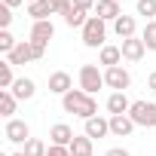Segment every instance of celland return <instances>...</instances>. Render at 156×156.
Listing matches in <instances>:
<instances>
[{
	"instance_id": "8fae6325",
	"label": "cell",
	"mask_w": 156,
	"mask_h": 156,
	"mask_svg": "<svg viewBox=\"0 0 156 156\" xmlns=\"http://www.w3.org/2000/svg\"><path fill=\"white\" fill-rule=\"evenodd\" d=\"M70 89H73V80H70L67 70H55V73H49V92H52V95H61V98H64Z\"/></svg>"
},
{
	"instance_id": "30bf717a",
	"label": "cell",
	"mask_w": 156,
	"mask_h": 156,
	"mask_svg": "<svg viewBox=\"0 0 156 156\" xmlns=\"http://www.w3.org/2000/svg\"><path fill=\"white\" fill-rule=\"evenodd\" d=\"M104 107H107V113H110V116H122V113H129V110H132V101H129V95H126V92H110V95H107V101H104Z\"/></svg>"
},
{
	"instance_id": "44dd1931",
	"label": "cell",
	"mask_w": 156,
	"mask_h": 156,
	"mask_svg": "<svg viewBox=\"0 0 156 156\" xmlns=\"http://www.w3.org/2000/svg\"><path fill=\"white\" fill-rule=\"evenodd\" d=\"M92 138L89 135H76L73 144H70V156H92Z\"/></svg>"
},
{
	"instance_id": "4316f807",
	"label": "cell",
	"mask_w": 156,
	"mask_h": 156,
	"mask_svg": "<svg viewBox=\"0 0 156 156\" xmlns=\"http://www.w3.org/2000/svg\"><path fill=\"white\" fill-rule=\"evenodd\" d=\"M16 46H19V40H16L9 31H0V52H3V55H9Z\"/></svg>"
},
{
	"instance_id": "83f0119b",
	"label": "cell",
	"mask_w": 156,
	"mask_h": 156,
	"mask_svg": "<svg viewBox=\"0 0 156 156\" xmlns=\"http://www.w3.org/2000/svg\"><path fill=\"white\" fill-rule=\"evenodd\" d=\"M9 25H12V9L0 3V31H9Z\"/></svg>"
},
{
	"instance_id": "ffe728a7",
	"label": "cell",
	"mask_w": 156,
	"mask_h": 156,
	"mask_svg": "<svg viewBox=\"0 0 156 156\" xmlns=\"http://www.w3.org/2000/svg\"><path fill=\"white\" fill-rule=\"evenodd\" d=\"M16 107H19V98H16L9 89H0V116L12 119V116H16Z\"/></svg>"
},
{
	"instance_id": "e0dca14e",
	"label": "cell",
	"mask_w": 156,
	"mask_h": 156,
	"mask_svg": "<svg viewBox=\"0 0 156 156\" xmlns=\"http://www.w3.org/2000/svg\"><path fill=\"white\" fill-rule=\"evenodd\" d=\"M135 129H138V126L132 122L129 113H122V116H110V135H113V138H129Z\"/></svg>"
},
{
	"instance_id": "d6986e66",
	"label": "cell",
	"mask_w": 156,
	"mask_h": 156,
	"mask_svg": "<svg viewBox=\"0 0 156 156\" xmlns=\"http://www.w3.org/2000/svg\"><path fill=\"white\" fill-rule=\"evenodd\" d=\"M28 16L31 22H49V16H55L49 0H37V3H28Z\"/></svg>"
},
{
	"instance_id": "603a6c76",
	"label": "cell",
	"mask_w": 156,
	"mask_h": 156,
	"mask_svg": "<svg viewBox=\"0 0 156 156\" xmlns=\"http://www.w3.org/2000/svg\"><path fill=\"white\" fill-rule=\"evenodd\" d=\"M19 80V76L12 73V64L9 61H3L0 64V89H12V83Z\"/></svg>"
},
{
	"instance_id": "1f68e13d",
	"label": "cell",
	"mask_w": 156,
	"mask_h": 156,
	"mask_svg": "<svg viewBox=\"0 0 156 156\" xmlns=\"http://www.w3.org/2000/svg\"><path fill=\"white\" fill-rule=\"evenodd\" d=\"M104 156H132V153H129L126 147H110V150H107Z\"/></svg>"
},
{
	"instance_id": "3957f363",
	"label": "cell",
	"mask_w": 156,
	"mask_h": 156,
	"mask_svg": "<svg viewBox=\"0 0 156 156\" xmlns=\"http://www.w3.org/2000/svg\"><path fill=\"white\" fill-rule=\"evenodd\" d=\"M129 116H132L135 126H141V129H153V132H156V101H132Z\"/></svg>"
},
{
	"instance_id": "e575fe53",
	"label": "cell",
	"mask_w": 156,
	"mask_h": 156,
	"mask_svg": "<svg viewBox=\"0 0 156 156\" xmlns=\"http://www.w3.org/2000/svg\"><path fill=\"white\" fill-rule=\"evenodd\" d=\"M19 3H25V0H3V6H9V9H16Z\"/></svg>"
},
{
	"instance_id": "7a4b0ae2",
	"label": "cell",
	"mask_w": 156,
	"mask_h": 156,
	"mask_svg": "<svg viewBox=\"0 0 156 156\" xmlns=\"http://www.w3.org/2000/svg\"><path fill=\"white\" fill-rule=\"evenodd\" d=\"M104 40H107V22L98 19V16H89V22L83 25V46L101 49V46H107Z\"/></svg>"
},
{
	"instance_id": "ba28073f",
	"label": "cell",
	"mask_w": 156,
	"mask_h": 156,
	"mask_svg": "<svg viewBox=\"0 0 156 156\" xmlns=\"http://www.w3.org/2000/svg\"><path fill=\"white\" fill-rule=\"evenodd\" d=\"M55 37V25H52V19L49 22H34L31 25V43H40V46H49V40Z\"/></svg>"
},
{
	"instance_id": "d4e9b609",
	"label": "cell",
	"mask_w": 156,
	"mask_h": 156,
	"mask_svg": "<svg viewBox=\"0 0 156 156\" xmlns=\"http://www.w3.org/2000/svg\"><path fill=\"white\" fill-rule=\"evenodd\" d=\"M138 16H144L147 22L156 19V0H138Z\"/></svg>"
},
{
	"instance_id": "52a82bcc",
	"label": "cell",
	"mask_w": 156,
	"mask_h": 156,
	"mask_svg": "<svg viewBox=\"0 0 156 156\" xmlns=\"http://www.w3.org/2000/svg\"><path fill=\"white\" fill-rule=\"evenodd\" d=\"M83 135H89L92 141H101V138H107V135H110V116H92V119H86V129H83Z\"/></svg>"
},
{
	"instance_id": "484cf974",
	"label": "cell",
	"mask_w": 156,
	"mask_h": 156,
	"mask_svg": "<svg viewBox=\"0 0 156 156\" xmlns=\"http://www.w3.org/2000/svg\"><path fill=\"white\" fill-rule=\"evenodd\" d=\"M46 150H49V147H46L40 138H31V141L25 144V153H28V156H46Z\"/></svg>"
},
{
	"instance_id": "8d00e7d4",
	"label": "cell",
	"mask_w": 156,
	"mask_h": 156,
	"mask_svg": "<svg viewBox=\"0 0 156 156\" xmlns=\"http://www.w3.org/2000/svg\"><path fill=\"white\" fill-rule=\"evenodd\" d=\"M25 3H37V0H25Z\"/></svg>"
},
{
	"instance_id": "d6a6232c",
	"label": "cell",
	"mask_w": 156,
	"mask_h": 156,
	"mask_svg": "<svg viewBox=\"0 0 156 156\" xmlns=\"http://www.w3.org/2000/svg\"><path fill=\"white\" fill-rule=\"evenodd\" d=\"M31 46H34V61H40L46 55V46H40V43H31Z\"/></svg>"
},
{
	"instance_id": "836d02e7",
	"label": "cell",
	"mask_w": 156,
	"mask_h": 156,
	"mask_svg": "<svg viewBox=\"0 0 156 156\" xmlns=\"http://www.w3.org/2000/svg\"><path fill=\"white\" fill-rule=\"evenodd\" d=\"M147 89H150V92H153V95H156V70H153V73H150V76H147Z\"/></svg>"
},
{
	"instance_id": "4dcf8cb0",
	"label": "cell",
	"mask_w": 156,
	"mask_h": 156,
	"mask_svg": "<svg viewBox=\"0 0 156 156\" xmlns=\"http://www.w3.org/2000/svg\"><path fill=\"white\" fill-rule=\"evenodd\" d=\"M73 6L83 9V12H92V9H95V0H73Z\"/></svg>"
},
{
	"instance_id": "2e32d148",
	"label": "cell",
	"mask_w": 156,
	"mask_h": 156,
	"mask_svg": "<svg viewBox=\"0 0 156 156\" xmlns=\"http://www.w3.org/2000/svg\"><path fill=\"white\" fill-rule=\"evenodd\" d=\"M19 101H31L34 95H37V83L31 80V76H19V80L12 83V89H9Z\"/></svg>"
},
{
	"instance_id": "277c9868",
	"label": "cell",
	"mask_w": 156,
	"mask_h": 156,
	"mask_svg": "<svg viewBox=\"0 0 156 156\" xmlns=\"http://www.w3.org/2000/svg\"><path fill=\"white\" fill-rule=\"evenodd\" d=\"M76 80H80V89L89 92V95H95L98 89L107 86L104 83V70H98V64H83L80 73H76Z\"/></svg>"
},
{
	"instance_id": "5b68a950",
	"label": "cell",
	"mask_w": 156,
	"mask_h": 156,
	"mask_svg": "<svg viewBox=\"0 0 156 156\" xmlns=\"http://www.w3.org/2000/svg\"><path fill=\"white\" fill-rule=\"evenodd\" d=\"M3 138L9 141V144H28L31 141V126L25 122V119H6V126H3Z\"/></svg>"
},
{
	"instance_id": "7402d4cb",
	"label": "cell",
	"mask_w": 156,
	"mask_h": 156,
	"mask_svg": "<svg viewBox=\"0 0 156 156\" xmlns=\"http://www.w3.org/2000/svg\"><path fill=\"white\" fill-rule=\"evenodd\" d=\"M61 19H64V25H67V28H80V31H83V25L89 22V12L76 9V6H70V9H67V12H64Z\"/></svg>"
},
{
	"instance_id": "9c48e42d",
	"label": "cell",
	"mask_w": 156,
	"mask_h": 156,
	"mask_svg": "<svg viewBox=\"0 0 156 156\" xmlns=\"http://www.w3.org/2000/svg\"><path fill=\"white\" fill-rule=\"evenodd\" d=\"M147 55V46H144V40L141 37H129V40H122V61H141Z\"/></svg>"
},
{
	"instance_id": "ac0fdd59",
	"label": "cell",
	"mask_w": 156,
	"mask_h": 156,
	"mask_svg": "<svg viewBox=\"0 0 156 156\" xmlns=\"http://www.w3.org/2000/svg\"><path fill=\"white\" fill-rule=\"evenodd\" d=\"M98 64H104V67H116V64H122V46H101L98 49Z\"/></svg>"
},
{
	"instance_id": "6da1fadb",
	"label": "cell",
	"mask_w": 156,
	"mask_h": 156,
	"mask_svg": "<svg viewBox=\"0 0 156 156\" xmlns=\"http://www.w3.org/2000/svg\"><path fill=\"white\" fill-rule=\"evenodd\" d=\"M61 107H64V113L80 116L83 122L92 119V116H98V101H95V95H89V92H83V89H70V92L61 98Z\"/></svg>"
},
{
	"instance_id": "9a60e30c",
	"label": "cell",
	"mask_w": 156,
	"mask_h": 156,
	"mask_svg": "<svg viewBox=\"0 0 156 156\" xmlns=\"http://www.w3.org/2000/svg\"><path fill=\"white\" fill-rule=\"evenodd\" d=\"M113 34L119 37V40H129V37H138V22H135V16H119L116 22H113Z\"/></svg>"
},
{
	"instance_id": "4fadbf2b",
	"label": "cell",
	"mask_w": 156,
	"mask_h": 156,
	"mask_svg": "<svg viewBox=\"0 0 156 156\" xmlns=\"http://www.w3.org/2000/svg\"><path fill=\"white\" fill-rule=\"evenodd\" d=\"M73 129L67 126V122H55L52 129H49V144H58V147H70L73 144Z\"/></svg>"
},
{
	"instance_id": "f1b7e54d",
	"label": "cell",
	"mask_w": 156,
	"mask_h": 156,
	"mask_svg": "<svg viewBox=\"0 0 156 156\" xmlns=\"http://www.w3.org/2000/svg\"><path fill=\"white\" fill-rule=\"evenodd\" d=\"M52 3V9H55V16H64L70 6H73V0H49Z\"/></svg>"
},
{
	"instance_id": "d590c367",
	"label": "cell",
	"mask_w": 156,
	"mask_h": 156,
	"mask_svg": "<svg viewBox=\"0 0 156 156\" xmlns=\"http://www.w3.org/2000/svg\"><path fill=\"white\" fill-rule=\"evenodd\" d=\"M12 156H28V153H25V150H16V153H12Z\"/></svg>"
},
{
	"instance_id": "5bb4252c",
	"label": "cell",
	"mask_w": 156,
	"mask_h": 156,
	"mask_svg": "<svg viewBox=\"0 0 156 156\" xmlns=\"http://www.w3.org/2000/svg\"><path fill=\"white\" fill-rule=\"evenodd\" d=\"M95 16L113 25V22L122 16V6H119V0H98V3H95Z\"/></svg>"
},
{
	"instance_id": "cb8c5ba5",
	"label": "cell",
	"mask_w": 156,
	"mask_h": 156,
	"mask_svg": "<svg viewBox=\"0 0 156 156\" xmlns=\"http://www.w3.org/2000/svg\"><path fill=\"white\" fill-rule=\"evenodd\" d=\"M141 40H144V46H147V49H153V52H156V19L144 25V31H141Z\"/></svg>"
},
{
	"instance_id": "7c38bea8",
	"label": "cell",
	"mask_w": 156,
	"mask_h": 156,
	"mask_svg": "<svg viewBox=\"0 0 156 156\" xmlns=\"http://www.w3.org/2000/svg\"><path fill=\"white\" fill-rule=\"evenodd\" d=\"M6 61L12 64V67H19V64H28V61H34V46H31V40H19V46L6 55Z\"/></svg>"
},
{
	"instance_id": "f546056e",
	"label": "cell",
	"mask_w": 156,
	"mask_h": 156,
	"mask_svg": "<svg viewBox=\"0 0 156 156\" xmlns=\"http://www.w3.org/2000/svg\"><path fill=\"white\" fill-rule=\"evenodd\" d=\"M46 156H70V147H58V144H49Z\"/></svg>"
},
{
	"instance_id": "8992f818",
	"label": "cell",
	"mask_w": 156,
	"mask_h": 156,
	"mask_svg": "<svg viewBox=\"0 0 156 156\" xmlns=\"http://www.w3.org/2000/svg\"><path fill=\"white\" fill-rule=\"evenodd\" d=\"M104 83H107V89H113V92H126V89L132 86V73H129L122 64L104 67Z\"/></svg>"
}]
</instances>
